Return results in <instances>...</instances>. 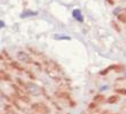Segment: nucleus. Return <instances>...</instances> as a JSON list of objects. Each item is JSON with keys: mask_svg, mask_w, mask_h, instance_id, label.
I'll list each match as a JSON object with an SVG mask.
<instances>
[{"mask_svg": "<svg viewBox=\"0 0 126 114\" xmlns=\"http://www.w3.org/2000/svg\"><path fill=\"white\" fill-rule=\"evenodd\" d=\"M31 110L38 114H49L50 113V108L45 103H41V101H37V103L31 104Z\"/></svg>", "mask_w": 126, "mask_h": 114, "instance_id": "obj_1", "label": "nucleus"}, {"mask_svg": "<svg viewBox=\"0 0 126 114\" xmlns=\"http://www.w3.org/2000/svg\"><path fill=\"white\" fill-rule=\"evenodd\" d=\"M17 58H18V61H22V62L27 63V64H34V63H36L32 59V57L25 51H18L17 52Z\"/></svg>", "mask_w": 126, "mask_h": 114, "instance_id": "obj_2", "label": "nucleus"}, {"mask_svg": "<svg viewBox=\"0 0 126 114\" xmlns=\"http://www.w3.org/2000/svg\"><path fill=\"white\" fill-rule=\"evenodd\" d=\"M108 67H109L110 71H113L116 73H123L126 68L124 64H112V65H109Z\"/></svg>", "mask_w": 126, "mask_h": 114, "instance_id": "obj_3", "label": "nucleus"}, {"mask_svg": "<svg viewBox=\"0 0 126 114\" xmlns=\"http://www.w3.org/2000/svg\"><path fill=\"white\" fill-rule=\"evenodd\" d=\"M55 97L60 98V99H68V101L72 99V98H71V95H70L69 91H64V90L56 91V92H55Z\"/></svg>", "mask_w": 126, "mask_h": 114, "instance_id": "obj_4", "label": "nucleus"}, {"mask_svg": "<svg viewBox=\"0 0 126 114\" xmlns=\"http://www.w3.org/2000/svg\"><path fill=\"white\" fill-rule=\"evenodd\" d=\"M10 64V67L13 68V70H16V71L18 72H23L25 71V68H24V66L21 64L18 61H12V62H9Z\"/></svg>", "mask_w": 126, "mask_h": 114, "instance_id": "obj_5", "label": "nucleus"}, {"mask_svg": "<svg viewBox=\"0 0 126 114\" xmlns=\"http://www.w3.org/2000/svg\"><path fill=\"white\" fill-rule=\"evenodd\" d=\"M72 16L73 18L77 21V22L79 23H83L84 22V16L81 15V12H80V9H75L72 12Z\"/></svg>", "mask_w": 126, "mask_h": 114, "instance_id": "obj_6", "label": "nucleus"}, {"mask_svg": "<svg viewBox=\"0 0 126 114\" xmlns=\"http://www.w3.org/2000/svg\"><path fill=\"white\" fill-rule=\"evenodd\" d=\"M119 101H120V97L118 94L111 95V96H109V97L107 98V103H108V104H116V103H118Z\"/></svg>", "mask_w": 126, "mask_h": 114, "instance_id": "obj_7", "label": "nucleus"}, {"mask_svg": "<svg viewBox=\"0 0 126 114\" xmlns=\"http://www.w3.org/2000/svg\"><path fill=\"white\" fill-rule=\"evenodd\" d=\"M88 111L91 113H95V112H99L100 111V106H99V103H96V101H92L88 104Z\"/></svg>", "mask_w": 126, "mask_h": 114, "instance_id": "obj_8", "label": "nucleus"}, {"mask_svg": "<svg viewBox=\"0 0 126 114\" xmlns=\"http://www.w3.org/2000/svg\"><path fill=\"white\" fill-rule=\"evenodd\" d=\"M14 94H15V96H16L21 101H23V103H25V104H30V97H29L28 95H25V94H16V92H14Z\"/></svg>", "mask_w": 126, "mask_h": 114, "instance_id": "obj_9", "label": "nucleus"}, {"mask_svg": "<svg viewBox=\"0 0 126 114\" xmlns=\"http://www.w3.org/2000/svg\"><path fill=\"white\" fill-rule=\"evenodd\" d=\"M0 79L2 81H12V75L7 73L5 70H0Z\"/></svg>", "mask_w": 126, "mask_h": 114, "instance_id": "obj_10", "label": "nucleus"}, {"mask_svg": "<svg viewBox=\"0 0 126 114\" xmlns=\"http://www.w3.org/2000/svg\"><path fill=\"white\" fill-rule=\"evenodd\" d=\"M93 101H96V103H99V104H102V103H104V101H107L106 99V96L102 94H96L95 96L93 97Z\"/></svg>", "mask_w": 126, "mask_h": 114, "instance_id": "obj_11", "label": "nucleus"}, {"mask_svg": "<svg viewBox=\"0 0 126 114\" xmlns=\"http://www.w3.org/2000/svg\"><path fill=\"white\" fill-rule=\"evenodd\" d=\"M16 83H17L18 86H20L21 88H23L25 91L29 90V88H28V83H25V82H24L21 78H16Z\"/></svg>", "mask_w": 126, "mask_h": 114, "instance_id": "obj_12", "label": "nucleus"}, {"mask_svg": "<svg viewBox=\"0 0 126 114\" xmlns=\"http://www.w3.org/2000/svg\"><path fill=\"white\" fill-rule=\"evenodd\" d=\"M3 110H5V112H6V113H8V114H18L17 112L14 111L13 106H12V105H9V104L5 105V106H3Z\"/></svg>", "mask_w": 126, "mask_h": 114, "instance_id": "obj_13", "label": "nucleus"}, {"mask_svg": "<svg viewBox=\"0 0 126 114\" xmlns=\"http://www.w3.org/2000/svg\"><path fill=\"white\" fill-rule=\"evenodd\" d=\"M117 20L118 22L123 23V24H126V12H123V13H120L117 15Z\"/></svg>", "mask_w": 126, "mask_h": 114, "instance_id": "obj_14", "label": "nucleus"}, {"mask_svg": "<svg viewBox=\"0 0 126 114\" xmlns=\"http://www.w3.org/2000/svg\"><path fill=\"white\" fill-rule=\"evenodd\" d=\"M110 24H111V27H112V29L115 30L117 33H120V32H122V27H120V25H119V24H118L117 22L112 21V22L110 23Z\"/></svg>", "mask_w": 126, "mask_h": 114, "instance_id": "obj_15", "label": "nucleus"}, {"mask_svg": "<svg viewBox=\"0 0 126 114\" xmlns=\"http://www.w3.org/2000/svg\"><path fill=\"white\" fill-rule=\"evenodd\" d=\"M36 15H38V13L37 12H32V10H27V12H24V13L21 14V17H28V16H36Z\"/></svg>", "mask_w": 126, "mask_h": 114, "instance_id": "obj_16", "label": "nucleus"}, {"mask_svg": "<svg viewBox=\"0 0 126 114\" xmlns=\"http://www.w3.org/2000/svg\"><path fill=\"white\" fill-rule=\"evenodd\" d=\"M54 39L55 40H71L69 36H63V34H55L54 36Z\"/></svg>", "mask_w": 126, "mask_h": 114, "instance_id": "obj_17", "label": "nucleus"}, {"mask_svg": "<svg viewBox=\"0 0 126 114\" xmlns=\"http://www.w3.org/2000/svg\"><path fill=\"white\" fill-rule=\"evenodd\" d=\"M25 73H27V75L29 76V79H30V80H32V81H34V80L37 79L36 74H34L31 70H25Z\"/></svg>", "mask_w": 126, "mask_h": 114, "instance_id": "obj_18", "label": "nucleus"}, {"mask_svg": "<svg viewBox=\"0 0 126 114\" xmlns=\"http://www.w3.org/2000/svg\"><path fill=\"white\" fill-rule=\"evenodd\" d=\"M115 92L118 95H123V96H126V88H116L115 89Z\"/></svg>", "mask_w": 126, "mask_h": 114, "instance_id": "obj_19", "label": "nucleus"}, {"mask_svg": "<svg viewBox=\"0 0 126 114\" xmlns=\"http://www.w3.org/2000/svg\"><path fill=\"white\" fill-rule=\"evenodd\" d=\"M1 54H2V55L5 56V58H7V61H9V62H12V61H13V59H12V57L9 56V54L7 52V50L2 49V50H1Z\"/></svg>", "mask_w": 126, "mask_h": 114, "instance_id": "obj_20", "label": "nucleus"}, {"mask_svg": "<svg viewBox=\"0 0 126 114\" xmlns=\"http://www.w3.org/2000/svg\"><path fill=\"white\" fill-rule=\"evenodd\" d=\"M28 49L30 50L31 54H34V55H37V56H41V55H43L41 52H38V50H36V49L32 48V47H28Z\"/></svg>", "mask_w": 126, "mask_h": 114, "instance_id": "obj_21", "label": "nucleus"}, {"mask_svg": "<svg viewBox=\"0 0 126 114\" xmlns=\"http://www.w3.org/2000/svg\"><path fill=\"white\" fill-rule=\"evenodd\" d=\"M123 12H126V9H124V8H122V7H118V8H117V9H115L113 10V14H115V15H118V14H120V13H123Z\"/></svg>", "mask_w": 126, "mask_h": 114, "instance_id": "obj_22", "label": "nucleus"}, {"mask_svg": "<svg viewBox=\"0 0 126 114\" xmlns=\"http://www.w3.org/2000/svg\"><path fill=\"white\" fill-rule=\"evenodd\" d=\"M109 72H110L109 67H106L104 70H102V71H100V72H99V74H100V75H107L108 73H109Z\"/></svg>", "mask_w": 126, "mask_h": 114, "instance_id": "obj_23", "label": "nucleus"}, {"mask_svg": "<svg viewBox=\"0 0 126 114\" xmlns=\"http://www.w3.org/2000/svg\"><path fill=\"white\" fill-rule=\"evenodd\" d=\"M69 101V106H70L71 108H73V107H75V106L77 105V103L73 101V99H70V101Z\"/></svg>", "mask_w": 126, "mask_h": 114, "instance_id": "obj_24", "label": "nucleus"}, {"mask_svg": "<svg viewBox=\"0 0 126 114\" xmlns=\"http://www.w3.org/2000/svg\"><path fill=\"white\" fill-rule=\"evenodd\" d=\"M101 114H115V113L111 112V111H109V110H104V111L101 112Z\"/></svg>", "mask_w": 126, "mask_h": 114, "instance_id": "obj_25", "label": "nucleus"}, {"mask_svg": "<svg viewBox=\"0 0 126 114\" xmlns=\"http://www.w3.org/2000/svg\"><path fill=\"white\" fill-rule=\"evenodd\" d=\"M106 1L111 6H115V0H106Z\"/></svg>", "mask_w": 126, "mask_h": 114, "instance_id": "obj_26", "label": "nucleus"}, {"mask_svg": "<svg viewBox=\"0 0 126 114\" xmlns=\"http://www.w3.org/2000/svg\"><path fill=\"white\" fill-rule=\"evenodd\" d=\"M122 111H126V106H123V107H122Z\"/></svg>", "mask_w": 126, "mask_h": 114, "instance_id": "obj_27", "label": "nucleus"}, {"mask_svg": "<svg viewBox=\"0 0 126 114\" xmlns=\"http://www.w3.org/2000/svg\"><path fill=\"white\" fill-rule=\"evenodd\" d=\"M115 114H126V113H115Z\"/></svg>", "mask_w": 126, "mask_h": 114, "instance_id": "obj_28", "label": "nucleus"}]
</instances>
